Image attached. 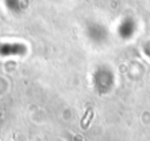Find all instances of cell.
Returning a JSON list of instances; mask_svg holds the SVG:
<instances>
[{
  "mask_svg": "<svg viewBox=\"0 0 150 141\" xmlns=\"http://www.w3.org/2000/svg\"><path fill=\"white\" fill-rule=\"evenodd\" d=\"M91 118H92V110L88 111L87 115H86V118H84V120L82 121V128H87V125H88V123H90Z\"/></svg>",
  "mask_w": 150,
  "mask_h": 141,
  "instance_id": "1",
  "label": "cell"
}]
</instances>
